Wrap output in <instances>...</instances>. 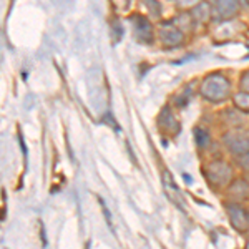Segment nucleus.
<instances>
[{
    "label": "nucleus",
    "mask_w": 249,
    "mask_h": 249,
    "mask_svg": "<svg viewBox=\"0 0 249 249\" xmlns=\"http://www.w3.org/2000/svg\"><path fill=\"white\" fill-rule=\"evenodd\" d=\"M231 91L232 87L230 78L223 73H210L203 78L201 85H199V93L204 100L211 103L226 102L231 96Z\"/></svg>",
    "instance_id": "nucleus-1"
},
{
    "label": "nucleus",
    "mask_w": 249,
    "mask_h": 249,
    "mask_svg": "<svg viewBox=\"0 0 249 249\" xmlns=\"http://www.w3.org/2000/svg\"><path fill=\"white\" fill-rule=\"evenodd\" d=\"M204 176L214 188H226L232 183V168L223 160H214L204 166Z\"/></svg>",
    "instance_id": "nucleus-2"
},
{
    "label": "nucleus",
    "mask_w": 249,
    "mask_h": 249,
    "mask_svg": "<svg viewBox=\"0 0 249 249\" xmlns=\"http://www.w3.org/2000/svg\"><path fill=\"white\" fill-rule=\"evenodd\" d=\"M223 143L232 155L241 156L249 151V133L241 130H231L223 135Z\"/></svg>",
    "instance_id": "nucleus-3"
},
{
    "label": "nucleus",
    "mask_w": 249,
    "mask_h": 249,
    "mask_svg": "<svg viewBox=\"0 0 249 249\" xmlns=\"http://www.w3.org/2000/svg\"><path fill=\"white\" fill-rule=\"evenodd\" d=\"M158 37L164 47H178L183 43L184 34L173 22H163L158 29Z\"/></svg>",
    "instance_id": "nucleus-4"
},
{
    "label": "nucleus",
    "mask_w": 249,
    "mask_h": 249,
    "mask_svg": "<svg viewBox=\"0 0 249 249\" xmlns=\"http://www.w3.org/2000/svg\"><path fill=\"white\" fill-rule=\"evenodd\" d=\"M156 123H158L160 131L164 135H168V136H176L179 133V130H181L178 118H176L175 113L171 111V108H168V107H164L163 110L160 111Z\"/></svg>",
    "instance_id": "nucleus-5"
},
{
    "label": "nucleus",
    "mask_w": 249,
    "mask_h": 249,
    "mask_svg": "<svg viewBox=\"0 0 249 249\" xmlns=\"http://www.w3.org/2000/svg\"><path fill=\"white\" fill-rule=\"evenodd\" d=\"M131 22H133V30H135V35L140 42L143 43H151L155 40V29L151 25V22L148 20L146 17L143 15H133L131 17Z\"/></svg>",
    "instance_id": "nucleus-6"
},
{
    "label": "nucleus",
    "mask_w": 249,
    "mask_h": 249,
    "mask_svg": "<svg viewBox=\"0 0 249 249\" xmlns=\"http://www.w3.org/2000/svg\"><path fill=\"white\" fill-rule=\"evenodd\" d=\"M226 213L230 218L232 228L236 231H248L249 230V221H248V211H244L238 203H226Z\"/></svg>",
    "instance_id": "nucleus-7"
},
{
    "label": "nucleus",
    "mask_w": 249,
    "mask_h": 249,
    "mask_svg": "<svg viewBox=\"0 0 249 249\" xmlns=\"http://www.w3.org/2000/svg\"><path fill=\"white\" fill-rule=\"evenodd\" d=\"M214 7L219 18L230 20L239 12V0H214Z\"/></svg>",
    "instance_id": "nucleus-8"
},
{
    "label": "nucleus",
    "mask_w": 249,
    "mask_h": 249,
    "mask_svg": "<svg viewBox=\"0 0 249 249\" xmlns=\"http://www.w3.org/2000/svg\"><path fill=\"white\" fill-rule=\"evenodd\" d=\"M163 184H164V190H166V195L168 198L171 199L173 203H176L179 208H184V199L181 198V193H179L178 186H176L175 179H173L171 173L168 171H163Z\"/></svg>",
    "instance_id": "nucleus-9"
},
{
    "label": "nucleus",
    "mask_w": 249,
    "mask_h": 249,
    "mask_svg": "<svg viewBox=\"0 0 249 249\" xmlns=\"http://www.w3.org/2000/svg\"><path fill=\"white\" fill-rule=\"evenodd\" d=\"M230 195L236 201H244V199L249 198V183L244 181V179H236V181L231 183L230 188Z\"/></svg>",
    "instance_id": "nucleus-10"
},
{
    "label": "nucleus",
    "mask_w": 249,
    "mask_h": 249,
    "mask_svg": "<svg viewBox=\"0 0 249 249\" xmlns=\"http://www.w3.org/2000/svg\"><path fill=\"white\" fill-rule=\"evenodd\" d=\"M191 15L196 23H208L211 20V3L204 2V0L199 2L198 5L193 9Z\"/></svg>",
    "instance_id": "nucleus-11"
},
{
    "label": "nucleus",
    "mask_w": 249,
    "mask_h": 249,
    "mask_svg": "<svg viewBox=\"0 0 249 249\" xmlns=\"http://www.w3.org/2000/svg\"><path fill=\"white\" fill-rule=\"evenodd\" d=\"M232 103L243 113H249V91L241 90L236 95H232Z\"/></svg>",
    "instance_id": "nucleus-12"
},
{
    "label": "nucleus",
    "mask_w": 249,
    "mask_h": 249,
    "mask_svg": "<svg viewBox=\"0 0 249 249\" xmlns=\"http://www.w3.org/2000/svg\"><path fill=\"white\" fill-rule=\"evenodd\" d=\"M173 23H175V25L184 34V32L191 30L196 22H195V18H193L191 14H183V15H178V17L173 20Z\"/></svg>",
    "instance_id": "nucleus-13"
},
{
    "label": "nucleus",
    "mask_w": 249,
    "mask_h": 249,
    "mask_svg": "<svg viewBox=\"0 0 249 249\" xmlns=\"http://www.w3.org/2000/svg\"><path fill=\"white\" fill-rule=\"evenodd\" d=\"M195 142L199 148H204L211 143V135L204 128H195Z\"/></svg>",
    "instance_id": "nucleus-14"
},
{
    "label": "nucleus",
    "mask_w": 249,
    "mask_h": 249,
    "mask_svg": "<svg viewBox=\"0 0 249 249\" xmlns=\"http://www.w3.org/2000/svg\"><path fill=\"white\" fill-rule=\"evenodd\" d=\"M232 32H234V27H232V23H230V22H224L223 25L216 29L214 37H216V38H221V40H226V38L232 37Z\"/></svg>",
    "instance_id": "nucleus-15"
},
{
    "label": "nucleus",
    "mask_w": 249,
    "mask_h": 249,
    "mask_svg": "<svg viewBox=\"0 0 249 249\" xmlns=\"http://www.w3.org/2000/svg\"><path fill=\"white\" fill-rule=\"evenodd\" d=\"M143 3L153 17H161V3L158 0H143Z\"/></svg>",
    "instance_id": "nucleus-16"
},
{
    "label": "nucleus",
    "mask_w": 249,
    "mask_h": 249,
    "mask_svg": "<svg viewBox=\"0 0 249 249\" xmlns=\"http://www.w3.org/2000/svg\"><path fill=\"white\" fill-rule=\"evenodd\" d=\"M175 2H176V5L181 7V9H195L203 0H175Z\"/></svg>",
    "instance_id": "nucleus-17"
},
{
    "label": "nucleus",
    "mask_w": 249,
    "mask_h": 249,
    "mask_svg": "<svg viewBox=\"0 0 249 249\" xmlns=\"http://www.w3.org/2000/svg\"><path fill=\"white\" fill-rule=\"evenodd\" d=\"M238 163H239V166L243 168L244 171H249V151H248V153L238 156Z\"/></svg>",
    "instance_id": "nucleus-18"
},
{
    "label": "nucleus",
    "mask_w": 249,
    "mask_h": 249,
    "mask_svg": "<svg viewBox=\"0 0 249 249\" xmlns=\"http://www.w3.org/2000/svg\"><path fill=\"white\" fill-rule=\"evenodd\" d=\"M241 88H243L244 91H249V70H246L243 73V77H241Z\"/></svg>",
    "instance_id": "nucleus-19"
},
{
    "label": "nucleus",
    "mask_w": 249,
    "mask_h": 249,
    "mask_svg": "<svg viewBox=\"0 0 249 249\" xmlns=\"http://www.w3.org/2000/svg\"><path fill=\"white\" fill-rule=\"evenodd\" d=\"M102 210H103V213H105V218H107V223L110 224L111 226V214H110V211H108V208H107V204L102 201Z\"/></svg>",
    "instance_id": "nucleus-20"
},
{
    "label": "nucleus",
    "mask_w": 249,
    "mask_h": 249,
    "mask_svg": "<svg viewBox=\"0 0 249 249\" xmlns=\"http://www.w3.org/2000/svg\"><path fill=\"white\" fill-rule=\"evenodd\" d=\"M246 249H249V239H248V244H246Z\"/></svg>",
    "instance_id": "nucleus-21"
},
{
    "label": "nucleus",
    "mask_w": 249,
    "mask_h": 249,
    "mask_svg": "<svg viewBox=\"0 0 249 249\" xmlns=\"http://www.w3.org/2000/svg\"><path fill=\"white\" fill-rule=\"evenodd\" d=\"M248 221H249V211H248Z\"/></svg>",
    "instance_id": "nucleus-22"
},
{
    "label": "nucleus",
    "mask_w": 249,
    "mask_h": 249,
    "mask_svg": "<svg viewBox=\"0 0 249 249\" xmlns=\"http://www.w3.org/2000/svg\"><path fill=\"white\" fill-rule=\"evenodd\" d=\"M246 2H248V3H249V0H246Z\"/></svg>",
    "instance_id": "nucleus-23"
}]
</instances>
